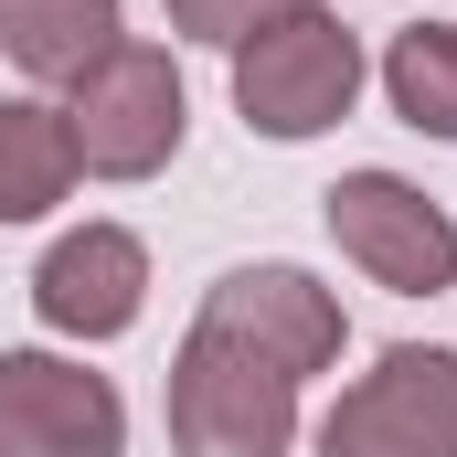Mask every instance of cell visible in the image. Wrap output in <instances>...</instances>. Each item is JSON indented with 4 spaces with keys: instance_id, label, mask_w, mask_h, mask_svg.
<instances>
[{
    "instance_id": "1",
    "label": "cell",
    "mask_w": 457,
    "mask_h": 457,
    "mask_svg": "<svg viewBox=\"0 0 457 457\" xmlns=\"http://www.w3.org/2000/svg\"><path fill=\"white\" fill-rule=\"evenodd\" d=\"M351 96H361V32L320 0H287L234 43V107L255 138H320L351 117Z\"/></svg>"
},
{
    "instance_id": "7",
    "label": "cell",
    "mask_w": 457,
    "mask_h": 457,
    "mask_svg": "<svg viewBox=\"0 0 457 457\" xmlns=\"http://www.w3.org/2000/svg\"><path fill=\"white\" fill-rule=\"evenodd\" d=\"M192 330H224L234 351H255L287 383H309V372L341 361V298L309 266H234V277H213V298H203Z\"/></svg>"
},
{
    "instance_id": "2",
    "label": "cell",
    "mask_w": 457,
    "mask_h": 457,
    "mask_svg": "<svg viewBox=\"0 0 457 457\" xmlns=\"http://www.w3.org/2000/svg\"><path fill=\"white\" fill-rule=\"evenodd\" d=\"M298 436V383L224 330H192L170 361V447L181 457H287Z\"/></svg>"
},
{
    "instance_id": "8",
    "label": "cell",
    "mask_w": 457,
    "mask_h": 457,
    "mask_svg": "<svg viewBox=\"0 0 457 457\" xmlns=\"http://www.w3.org/2000/svg\"><path fill=\"white\" fill-rule=\"evenodd\" d=\"M138 298H149V245L128 224H86V234H64V245L32 266V309H43V330H64V341H117V330L138 320Z\"/></svg>"
},
{
    "instance_id": "9",
    "label": "cell",
    "mask_w": 457,
    "mask_h": 457,
    "mask_svg": "<svg viewBox=\"0 0 457 457\" xmlns=\"http://www.w3.org/2000/svg\"><path fill=\"white\" fill-rule=\"evenodd\" d=\"M117 43V0H0V54L32 86H86Z\"/></svg>"
},
{
    "instance_id": "6",
    "label": "cell",
    "mask_w": 457,
    "mask_h": 457,
    "mask_svg": "<svg viewBox=\"0 0 457 457\" xmlns=\"http://www.w3.org/2000/svg\"><path fill=\"white\" fill-rule=\"evenodd\" d=\"M0 457H128V404L64 351H0Z\"/></svg>"
},
{
    "instance_id": "10",
    "label": "cell",
    "mask_w": 457,
    "mask_h": 457,
    "mask_svg": "<svg viewBox=\"0 0 457 457\" xmlns=\"http://www.w3.org/2000/svg\"><path fill=\"white\" fill-rule=\"evenodd\" d=\"M75 128L43 96H0V224H43L64 192H75Z\"/></svg>"
},
{
    "instance_id": "5",
    "label": "cell",
    "mask_w": 457,
    "mask_h": 457,
    "mask_svg": "<svg viewBox=\"0 0 457 457\" xmlns=\"http://www.w3.org/2000/svg\"><path fill=\"white\" fill-rule=\"evenodd\" d=\"M330 234H341L351 266H361L372 287H394V298L457 287V224L404 181V170H351V181H330Z\"/></svg>"
},
{
    "instance_id": "3",
    "label": "cell",
    "mask_w": 457,
    "mask_h": 457,
    "mask_svg": "<svg viewBox=\"0 0 457 457\" xmlns=\"http://www.w3.org/2000/svg\"><path fill=\"white\" fill-rule=\"evenodd\" d=\"M75 160L96 170V181H149V170H170L181 160V128H192V96H181V75H170V54L160 43H117L107 64L75 86Z\"/></svg>"
},
{
    "instance_id": "12",
    "label": "cell",
    "mask_w": 457,
    "mask_h": 457,
    "mask_svg": "<svg viewBox=\"0 0 457 457\" xmlns=\"http://www.w3.org/2000/svg\"><path fill=\"white\" fill-rule=\"evenodd\" d=\"M277 11H287V0H170V32H192V43H245V32H255V21H277Z\"/></svg>"
},
{
    "instance_id": "11",
    "label": "cell",
    "mask_w": 457,
    "mask_h": 457,
    "mask_svg": "<svg viewBox=\"0 0 457 457\" xmlns=\"http://www.w3.org/2000/svg\"><path fill=\"white\" fill-rule=\"evenodd\" d=\"M383 96H394L404 128L457 138V21H415V32H394V54H383Z\"/></svg>"
},
{
    "instance_id": "4",
    "label": "cell",
    "mask_w": 457,
    "mask_h": 457,
    "mask_svg": "<svg viewBox=\"0 0 457 457\" xmlns=\"http://www.w3.org/2000/svg\"><path fill=\"white\" fill-rule=\"evenodd\" d=\"M320 457H457V351L394 341L320 415Z\"/></svg>"
}]
</instances>
